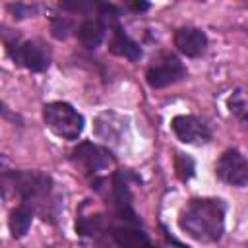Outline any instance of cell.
<instances>
[{
    "instance_id": "cell-11",
    "label": "cell",
    "mask_w": 248,
    "mask_h": 248,
    "mask_svg": "<svg viewBox=\"0 0 248 248\" xmlns=\"http://www.w3.org/2000/svg\"><path fill=\"white\" fill-rule=\"evenodd\" d=\"M110 236L118 248H145L149 244V238L140 229V225L120 223L118 227H112Z\"/></svg>"
},
{
    "instance_id": "cell-9",
    "label": "cell",
    "mask_w": 248,
    "mask_h": 248,
    "mask_svg": "<svg viewBox=\"0 0 248 248\" xmlns=\"http://www.w3.org/2000/svg\"><path fill=\"white\" fill-rule=\"evenodd\" d=\"M174 46L182 54H186L190 58H196L205 50L207 35L198 27H180V29L174 31Z\"/></svg>"
},
{
    "instance_id": "cell-7",
    "label": "cell",
    "mask_w": 248,
    "mask_h": 248,
    "mask_svg": "<svg viewBox=\"0 0 248 248\" xmlns=\"http://www.w3.org/2000/svg\"><path fill=\"white\" fill-rule=\"evenodd\" d=\"M215 174L231 184V186H246L248 184V157L238 149H227L217 159Z\"/></svg>"
},
{
    "instance_id": "cell-16",
    "label": "cell",
    "mask_w": 248,
    "mask_h": 248,
    "mask_svg": "<svg viewBox=\"0 0 248 248\" xmlns=\"http://www.w3.org/2000/svg\"><path fill=\"white\" fill-rule=\"evenodd\" d=\"M72 29V23L66 19V17H54L52 19V25H50V33L54 39H66L68 33Z\"/></svg>"
},
{
    "instance_id": "cell-19",
    "label": "cell",
    "mask_w": 248,
    "mask_h": 248,
    "mask_svg": "<svg viewBox=\"0 0 248 248\" xmlns=\"http://www.w3.org/2000/svg\"><path fill=\"white\" fill-rule=\"evenodd\" d=\"M130 8L136 10V12H143V10L149 8V4H145V2H136V4H130Z\"/></svg>"
},
{
    "instance_id": "cell-10",
    "label": "cell",
    "mask_w": 248,
    "mask_h": 248,
    "mask_svg": "<svg viewBox=\"0 0 248 248\" xmlns=\"http://www.w3.org/2000/svg\"><path fill=\"white\" fill-rule=\"evenodd\" d=\"M108 50L116 56H122L130 62H136L141 58V48L140 45L128 37V33L116 23L110 31V41H108Z\"/></svg>"
},
{
    "instance_id": "cell-4",
    "label": "cell",
    "mask_w": 248,
    "mask_h": 248,
    "mask_svg": "<svg viewBox=\"0 0 248 248\" xmlns=\"http://www.w3.org/2000/svg\"><path fill=\"white\" fill-rule=\"evenodd\" d=\"M186 74L188 72L178 56H174L172 52H159L151 60L145 72V79L153 89H161V87H167V85H172L184 79Z\"/></svg>"
},
{
    "instance_id": "cell-1",
    "label": "cell",
    "mask_w": 248,
    "mask_h": 248,
    "mask_svg": "<svg viewBox=\"0 0 248 248\" xmlns=\"http://www.w3.org/2000/svg\"><path fill=\"white\" fill-rule=\"evenodd\" d=\"M178 225L198 242H217L225 232V203L215 198L190 200L180 211Z\"/></svg>"
},
{
    "instance_id": "cell-6",
    "label": "cell",
    "mask_w": 248,
    "mask_h": 248,
    "mask_svg": "<svg viewBox=\"0 0 248 248\" xmlns=\"http://www.w3.org/2000/svg\"><path fill=\"white\" fill-rule=\"evenodd\" d=\"M6 48L16 64L25 66L31 72H43L50 64L48 48L39 41H25V43H6Z\"/></svg>"
},
{
    "instance_id": "cell-8",
    "label": "cell",
    "mask_w": 248,
    "mask_h": 248,
    "mask_svg": "<svg viewBox=\"0 0 248 248\" xmlns=\"http://www.w3.org/2000/svg\"><path fill=\"white\" fill-rule=\"evenodd\" d=\"M172 132L176 134V138L184 143H192V145H202L207 143L211 140V130L209 126L200 120L198 116L192 114H178L172 118Z\"/></svg>"
},
{
    "instance_id": "cell-18",
    "label": "cell",
    "mask_w": 248,
    "mask_h": 248,
    "mask_svg": "<svg viewBox=\"0 0 248 248\" xmlns=\"http://www.w3.org/2000/svg\"><path fill=\"white\" fill-rule=\"evenodd\" d=\"M163 232H165V236H167V240H169V242H170V244H174V246H176V248H188V246H186V244H182V242H178V240H176V238H174V236H170V232H169V231H167V229H165V227H163Z\"/></svg>"
},
{
    "instance_id": "cell-2",
    "label": "cell",
    "mask_w": 248,
    "mask_h": 248,
    "mask_svg": "<svg viewBox=\"0 0 248 248\" xmlns=\"http://www.w3.org/2000/svg\"><path fill=\"white\" fill-rule=\"evenodd\" d=\"M4 178L17 192L23 205L46 215L45 200H48L52 192V178L48 174L39 172V170H16L12 174H6Z\"/></svg>"
},
{
    "instance_id": "cell-15",
    "label": "cell",
    "mask_w": 248,
    "mask_h": 248,
    "mask_svg": "<svg viewBox=\"0 0 248 248\" xmlns=\"http://www.w3.org/2000/svg\"><path fill=\"white\" fill-rule=\"evenodd\" d=\"M194 170H196V163L190 155L182 153V151H176L174 153V172L176 176L182 180V182H188L192 176H194Z\"/></svg>"
},
{
    "instance_id": "cell-3",
    "label": "cell",
    "mask_w": 248,
    "mask_h": 248,
    "mask_svg": "<svg viewBox=\"0 0 248 248\" xmlns=\"http://www.w3.org/2000/svg\"><path fill=\"white\" fill-rule=\"evenodd\" d=\"M43 118H45V124L46 128L62 138V140H78L83 132V116L70 105V103H62V101H56V103H48L45 105L43 108Z\"/></svg>"
},
{
    "instance_id": "cell-12",
    "label": "cell",
    "mask_w": 248,
    "mask_h": 248,
    "mask_svg": "<svg viewBox=\"0 0 248 248\" xmlns=\"http://www.w3.org/2000/svg\"><path fill=\"white\" fill-rule=\"evenodd\" d=\"M78 35H79V41L85 48H97L105 37V23L99 17H87L79 25Z\"/></svg>"
},
{
    "instance_id": "cell-5",
    "label": "cell",
    "mask_w": 248,
    "mask_h": 248,
    "mask_svg": "<svg viewBox=\"0 0 248 248\" xmlns=\"http://www.w3.org/2000/svg\"><path fill=\"white\" fill-rule=\"evenodd\" d=\"M72 159H74V163L83 172H87V174L93 176V182L103 180L101 174L105 170H108V169L114 167V157L110 155V151L105 149V147H101V145H97V143H93V141L79 143L74 149Z\"/></svg>"
},
{
    "instance_id": "cell-13",
    "label": "cell",
    "mask_w": 248,
    "mask_h": 248,
    "mask_svg": "<svg viewBox=\"0 0 248 248\" xmlns=\"http://www.w3.org/2000/svg\"><path fill=\"white\" fill-rule=\"evenodd\" d=\"M33 209L27 207V205H19L16 207L12 213H10V219H8V225H10V232L14 238H21L25 236V232L29 231L31 227V221H33Z\"/></svg>"
},
{
    "instance_id": "cell-17",
    "label": "cell",
    "mask_w": 248,
    "mask_h": 248,
    "mask_svg": "<svg viewBox=\"0 0 248 248\" xmlns=\"http://www.w3.org/2000/svg\"><path fill=\"white\" fill-rule=\"evenodd\" d=\"M10 10H14L16 12V16L14 17H27V16H31L33 14V8L31 6H23V4H12L10 6Z\"/></svg>"
},
{
    "instance_id": "cell-20",
    "label": "cell",
    "mask_w": 248,
    "mask_h": 248,
    "mask_svg": "<svg viewBox=\"0 0 248 248\" xmlns=\"http://www.w3.org/2000/svg\"><path fill=\"white\" fill-rule=\"evenodd\" d=\"M145 248H159V246H153V244H151V242H149V244H147V246H145Z\"/></svg>"
},
{
    "instance_id": "cell-14",
    "label": "cell",
    "mask_w": 248,
    "mask_h": 248,
    "mask_svg": "<svg viewBox=\"0 0 248 248\" xmlns=\"http://www.w3.org/2000/svg\"><path fill=\"white\" fill-rule=\"evenodd\" d=\"M229 108L232 114L242 118L244 124H248V91L246 89H236L229 97Z\"/></svg>"
}]
</instances>
